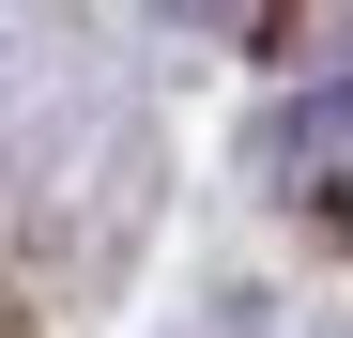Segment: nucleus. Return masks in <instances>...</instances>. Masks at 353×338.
<instances>
[{"label":"nucleus","instance_id":"f257e3e1","mask_svg":"<svg viewBox=\"0 0 353 338\" xmlns=\"http://www.w3.org/2000/svg\"><path fill=\"white\" fill-rule=\"evenodd\" d=\"M323 62H338V77H323V123H353V16L323 31Z\"/></svg>","mask_w":353,"mask_h":338},{"label":"nucleus","instance_id":"f03ea898","mask_svg":"<svg viewBox=\"0 0 353 338\" xmlns=\"http://www.w3.org/2000/svg\"><path fill=\"white\" fill-rule=\"evenodd\" d=\"M0 338H31V323H16V308H0Z\"/></svg>","mask_w":353,"mask_h":338}]
</instances>
